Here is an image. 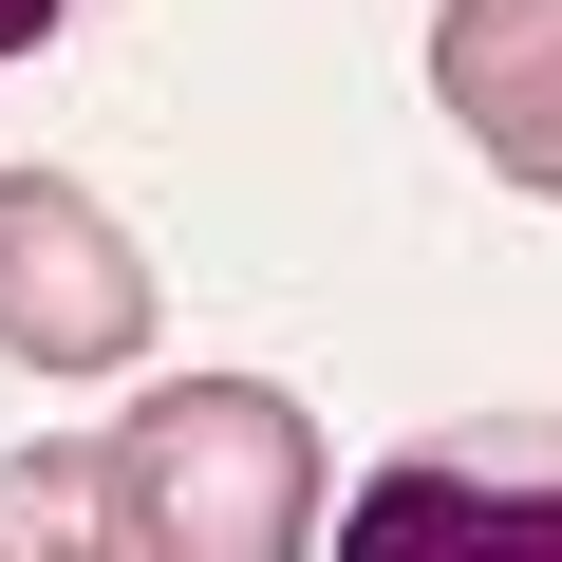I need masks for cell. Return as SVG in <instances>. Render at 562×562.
<instances>
[{
  "label": "cell",
  "mask_w": 562,
  "mask_h": 562,
  "mask_svg": "<svg viewBox=\"0 0 562 562\" xmlns=\"http://www.w3.org/2000/svg\"><path fill=\"white\" fill-rule=\"evenodd\" d=\"M132 506L169 562H319V431L262 375H169L132 431Z\"/></svg>",
  "instance_id": "1"
},
{
  "label": "cell",
  "mask_w": 562,
  "mask_h": 562,
  "mask_svg": "<svg viewBox=\"0 0 562 562\" xmlns=\"http://www.w3.org/2000/svg\"><path fill=\"white\" fill-rule=\"evenodd\" d=\"M0 357L20 375H132L150 357V244L76 169H0Z\"/></svg>",
  "instance_id": "2"
},
{
  "label": "cell",
  "mask_w": 562,
  "mask_h": 562,
  "mask_svg": "<svg viewBox=\"0 0 562 562\" xmlns=\"http://www.w3.org/2000/svg\"><path fill=\"white\" fill-rule=\"evenodd\" d=\"M338 562H562V431L487 413V431L394 450V469L338 506Z\"/></svg>",
  "instance_id": "3"
},
{
  "label": "cell",
  "mask_w": 562,
  "mask_h": 562,
  "mask_svg": "<svg viewBox=\"0 0 562 562\" xmlns=\"http://www.w3.org/2000/svg\"><path fill=\"white\" fill-rule=\"evenodd\" d=\"M431 94L506 188H562V0H450L431 20Z\"/></svg>",
  "instance_id": "4"
},
{
  "label": "cell",
  "mask_w": 562,
  "mask_h": 562,
  "mask_svg": "<svg viewBox=\"0 0 562 562\" xmlns=\"http://www.w3.org/2000/svg\"><path fill=\"white\" fill-rule=\"evenodd\" d=\"M0 562H169L132 506V450H0Z\"/></svg>",
  "instance_id": "5"
},
{
  "label": "cell",
  "mask_w": 562,
  "mask_h": 562,
  "mask_svg": "<svg viewBox=\"0 0 562 562\" xmlns=\"http://www.w3.org/2000/svg\"><path fill=\"white\" fill-rule=\"evenodd\" d=\"M57 20H76V0H0V57H38V38H57Z\"/></svg>",
  "instance_id": "6"
}]
</instances>
